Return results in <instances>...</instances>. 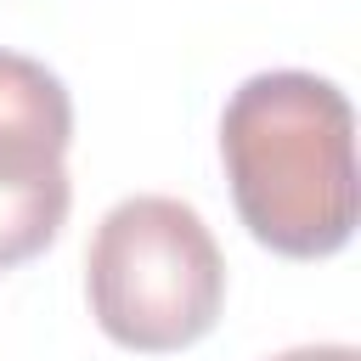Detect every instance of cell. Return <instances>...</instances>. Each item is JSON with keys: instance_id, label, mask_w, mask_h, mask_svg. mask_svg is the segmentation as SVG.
<instances>
[{"instance_id": "cell-1", "label": "cell", "mask_w": 361, "mask_h": 361, "mask_svg": "<svg viewBox=\"0 0 361 361\" xmlns=\"http://www.w3.org/2000/svg\"><path fill=\"white\" fill-rule=\"evenodd\" d=\"M220 158L237 220L282 259H327L350 243L355 113L350 96L305 68H271L231 90L220 113Z\"/></svg>"}, {"instance_id": "cell-2", "label": "cell", "mask_w": 361, "mask_h": 361, "mask_svg": "<svg viewBox=\"0 0 361 361\" xmlns=\"http://www.w3.org/2000/svg\"><path fill=\"white\" fill-rule=\"evenodd\" d=\"M85 293L113 344L135 355H169L220 322L226 259L192 203L141 192L102 214L85 254Z\"/></svg>"}, {"instance_id": "cell-3", "label": "cell", "mask_w": 361, "mask_h": 361, "mask_svg": "<svg viewBox=\"0 0 361 361\" xmlns=\"http://www.w3.org/2000/svg\"><path fill=\"white\" fill-rule=\"evenodd\" d=\"M73 102L62 79L17 51H0V180H34L68 169Z\"/></svg>"}, {"instance_id": "cell-4", "label": "cell", "mask_w": 361, "mask_h": 361, "mask_svg": "<svg viewBox=\"0 0 361 361\" xmlns=\"http://www.w3.org/2000/svg\"><path fill=\"white\" fill-rule=\"evenodd\" d=\"M73 180L68 169L34 175V180H0V271L45 254L68 220Z\"/></svg>"}, {"instance_id": "cell-5", "label": "cell", "mask_w": 361, "mask_h": 361, "mask_svg": "<svg viewBox=\"0 0 361 361\" xmlns=\"http://www.w3.org/2000/svg\"><path fill=\"white\" fill-rule=\"evenodd\" d=\"M271 361H361L355 344H299V350H282Z\"/></svg>"}]
</instances>
